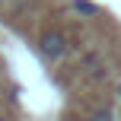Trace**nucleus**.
<instances>
[{"label":"nucleus","mask_w":121,"mask_h":121,"mask_svg":"<svg viewBox=\"0 0 121 121\" xmlns=\"http://www.w3.org/2000/svg\"><path fill=\"white\" fill-rule=\"evenodd\" d=\"M35 48H38V54L45 60H60L67 54V48H70V42H67V35L60 29H45L42 35H38Z\"/></svg>","instance_id":"1"},{"label":"nucleus","mask_w":121,"mask_h":121,"mask_svg":"<svg viewBox=\"0 0 121 121\" xmlns=\"http://www.w3.org/2000/svg\"><path fill=\"white\" fill-rule=\"evenodd\" d=\"M70 10L77 13V16L92 19V16H99V13H102V6H99V3H92V0H70Z\"/></svg>","instance_id":"2"},{"label":"nucleus","mask_w":121,"mask_h":121,"mask_svg":"<svg viewBox=\"0 0 121 121\" xmlns=\"http://www.w3.org/2000/svg\"><path fill=\"white\" fill-rule=\"evenodd\" d=\"M86 121H115V108H112V105H102V108H96Z\"/></svg>","instance_id":"3"},{"label":"nucleus","mask_w":121,"mask_h":121,"mask_svg":"<svg viewBox=\"0 0 121 121\" xmlns=\"http://www.w3.org/2000/svg\"><path fill=\"white\" fill-rule=\"evenodd\" d=\"M115 96H118V102H121V80L115 83Z\"/></svg>","instance_id":"4"},{"label":"nucleus","mask_w":121,"mask_h":121,"mask_svg":"<svg viewBox=\"0 0 121 121\" xmlns=\"http://www.w3.org/2000/svg\"><path fill=\"white\" fill-rule=\"evenodd\" d=\"M0 121H10V118H6V115H0Z\"/></svg>","instance_id":"5"}]
</instances>
